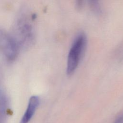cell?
<instances>
[{
	"mask_svg": "<svg viewBox=\"0 0 123 123\" xmlns=\"http://www.w3.org/2000/svg\"><path fill=\"white\" fill-rule=\"evenodd\" d=\"M86 44V37L83 33L78 35L75 38L68 56L67 65L68 74H72L77 67L85 52Z\"/></svg>",
	"mask_w": 123,
	"mask_h": 123,
	"instance_id": "cell-1",
	"label": "cell"
},
{
	"mask_svg": "<svg viewBox=\"0 0 123 123\" xmlns=\"http://www.w3.org/2000/svg\"><path fill=\"white\" fill-rule=\"evenodd\" d=\"M0 51L9 61H12L15 59L18 51V43L16 39L1 28Z\"/></svg>",
	"mask_w": 123,
	"mask_h": 123,
	"instance_id": "cell-2",
	"label": "cell"
},
{
	"mask_svg": "<svg viewBox=\"0 0 123 123\" xmlns=\"http://www.w3.org/2000/svg\"><path fill=\"white\" fill-rule=\"evenodd\" d=\"M16 27L19 40L21 43L22 44H26L31 42L33 37V30L29 18L25 16L20 18Z\"/></svg>",
	"mask_w": 123,
	"mask_h": 123,
	"instance_id": "cell-3",
	"label": "cell"
},
{
	"mask_svg": "<svg viewBox=\"0 0 123 123\" xmlns=\"http://www.w3.org/2000/svg\"><path fill=\"white\" fill-rule=\"evenodd\" d=\"M39 103V99L36 96H32L28 101L27 107L23 115L21 123H28L34 115Z\"/></svg>",
	"mask_w": 123,
	"mask_h": 123,
	"instance_id": "cell-4",
	"label": "cell"
},
{
	"mask_svg": "<svg viewBox=\"0 0 123 123\" xmlns=\"http://www.w3.org/2000/svg\"><path fill=\"white\" fill-rule=\"evenodd\" d=\"M7 98L4 92L0 90V123H3L5 118L8 102Z\"/></svg>",
	"mask_w": 123,
	"mask_h": 123,
	"instance_id": "cell-5",
	"label": "cell"
},
{
	"mask_svg": "<svg viewBox=\"0 0 123 123\" xmlns=\"http://www.w3.org/2000/svg\"><path fill=\"white\" fill-rule=\"evenodd\" d=\"M113 123H123V113L117 118Z\"/></svg>",
	"mask_w": 123,
	"mask_h": 123,
	"instance_id": "cell-6",
	"label": "cell"
}]
</instances>
